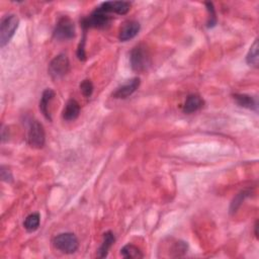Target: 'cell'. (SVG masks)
Listing matches in <instances>:
<instances>
[{
    "mask_svg": "<svg viewBox=\"0 0 259 259\" xmlns=\"http://www.w3.org/2000/svg\"><path fill=\"white\" fill-rule=\"evenodd\" d=\"M131 67L135 72H144L151 64V59L148 50L144 45H138L131 51L130 54Z\"/></svg>",
    "mask_w": 259,
    "mask_h": 259,
    "instance_id": "cell-1",
    "label": "cell"
},
{
    "mask_svg": "<svg viewBox=\"0 0 259 259\" xmlns=\"http://www.w3.org/2000/svg\"><path fill=\"white\" fill-rule=\"evenodd\" d=\"M19 25V19L15 14H6L0 23V47H5L14 36Z\"/></svg>",
    "mask_w": 259,
    "mask_h": 259,
    "instance_id": "cell-2",
    "label": "cell"
},
{
    "mask_svg": "<svg viewBox=\"0 0 259 259\" xmlns=\"http://www.w3.org/2000/svg\"><path fill=\"white\" fill-rule=\"evenodd\" d=\"M54 247L60 252L65 254L75 253L79 247L78 238L73 233H61L54 237Z\"/></svg>",
    "mask_w": 259,
    "mask_h": 259,
    "instance_id": "cell-3",
    "label": "cell"
},
{
    "mask_svg": "<svg viewBox=\"0 0 259 259\" xmlns=\"http://www.w3.org/2000/svg\"><path fill=\"white\" fill-rule=\"evenodd\" d=\"M111 15L97 7L90 15L82 18L81 27L83 28L84 32L87 29H104L107 28L111 24Z\"/></svg>",
    "mask_w": 259,
    "mask_h": 259,
    "instance_id": "cell-4",
    "label": "cell"
},
{
    "mask_svg": "<svg viewBox=\"0 0 259 259\" xmlns=\"http://www.w3.org/2000/svg\"><path fill=\"white\" fill-rule=\"evenodd\" d=\"M70 69V62L66 54H59L49 64L48 72L53 80H58L64 77Z\"/></svg>",
    "mask_w": 259,
    "mask_h": 259,
    "instance_id": "cell-5",
    "label": "cell"
},
{
    "mask_svg": "<svg viewBox=\"0 0 259 259\" xmlns=\"http://www.w3.org/2000/svg\"><path fill=\"white\" fill-rule=\"evenodd\" d=\"M28 143L32 148L41 149L46 143V133L43 125L37 119L32 121L28 131Z\"/></svg>",
    "mask_w": 259,
    "mask_h": 259,
    "instance_id": "cell-6",
    "label": "cell"
},
{
    "mask_svg": "<svg viewBox=\"0 0 259 259\" xmlns=\"http://www.w3.org/2000/svg\"><path fill=\"white\" fill-rule=\"evenodd\" d=\"M54 37L59 41H67L75 37V26L68 16L59 18L54 30Z\"/></svg>",
    "mask_w": 259,
    "mask_h": 259,
    "instance_id": "cell-7",
    "label": "cell"
},
{
    "mask_svg": "<svg viewBox=\"0 0 259 259\" xmlns=\"http://www.w3.org/2000/svg\"><path fill=\"white\" fill-rule=\"evenodd\" d=\"M141 84V79L139 77H134L130 80H128L126 83L123 85L118 86L113 92H112V97L117 98V99H126L129 96H131L136 90L139 88Z\"/></svg>",
    "mask_w": 259,
    "mask_h": 259,
    "instance_id": "cell-8",
    "label": "cell"
},
{
    "mask_svg": "<svg viewBox=\"0 0 259 259\" xmlns=\"http://www.w3.org/2000/svg\"><path fill=\"white\" fill-rule=\"evenodd\" d=\"M98 8L106 13H115L119 15L127 14L131 9V3L127 1H106L103 2Z\"/></svg>",
    "mask_w": 259,
    "mask_h": 259,
    "instance_id": "cell-9",
    "label": "cell"
},
{
    "mask_svg": "<svg viewBox=\"0 0 259 259\" xmlns=\"http://www.w3.org/2000/svg\"><path fill=\"white\" fill-rule=\"evenodd\" d=\"M141 26L136 21H130L124 24L118 34V39L121 42H128L133 39L140 32Z\"/></svg>",
    "mask_w": 259,
    "mask_h": 259,
    "instance_id": "cell-10",
    "label": "cell"
},
{
    "mask_svg": "<svg viewBox=\"0 0 259 259\" xmlns=\"http://www.w3.org/2000/svg\"><path fill=\"white\" fill-rule=\"evenodd\" d=\"M205 105L204 99L201 95L192 93L186 97V101L184 106V112L185 113H192L197 111H200Z\"/></svg>",
    "mask_w": 259,
    "mask_h": 259,
    "instance_id": "cell-11",
    "label": "cell"
},
{
    "mask_svg": "<svg viewBox=\"0 0 259 259\" xmlns=\"http://www.w3.org/2000/svg\"><path fill=\"white\" fill-rule=\"evenodd\" d=\"M54 97H55V91L53 89L48 88L43 92L41 101H39V111H42L43 115L50 122L52 121V117H51V113L49 111V106L54 99Z\"/></svg>",
    "mask_w": 259,
    "mask_h": 259,
    "instance_id": "cell-12",
    "label": "cell"
},
{
    "mask_svg": "<svg viewBox=\"0 0 259 259\" xmlns=\"http://www.w3.org/2000/svg\"><path fill=\"white\" fill-rule=\"evenodd\" d=\"M79 113H80V106L75 101V99H70V101L67 102L63 112L62 116L67 122H72L75 121V119L79 116Z\"/></svg>",
    "mask_w": 259,
    "mask_h": 259,
    "instance_id": "cell-13",
    "label": "cell"
},
{
    "mask_svg": "<svg viewBox=\"0 0 259 259\" xmlns=\"http://www.w3.org/2000/svg\"><path fill=\"white\" fill-rule=\"evenodd\" d=\"M233 98L239 107H242L252 111H257V103L254 97L247 94L235 93L233 94Z\"/></svg>",
    "mask_w": 259,
    "mask_h": 259,
    "instance_id": "cell-14",
    "label": "cell"
},
{
    "mask_svg": "<svg viewBox=\"0 0 259 259\" xmlns=\"http://www.w3.org/2000/svg\"><path fill=\"white\" fill-rule=\"evenodd\" d=\"M115 241V237L113 235L112 232L108 231L104 234V239H103V243L101 245V247L98 248L97 250V256L99 258H105L108 256L109 251L111 249V247L114 244Z\"/></svg>",
    "mask_w": 259,
    "mask_h": 259,
    "instance_id": "cell-15",
    "label": "cell"
},
{
    "mask_svg": "<svg viewBox=\"0 0 259 259\" xmlns=\"http://www.w3.org/2000/svg\"><path fill=\"white\" fill-rule=\"evenodd\" d=\"M121 255L126 259H139L143 258L144 255L142 251L139 249L137 246L133 244H127L121 249Z\"/></svg>",
    "mask_w": 259,
    "mask_h": 259,
    "instance_id": "cell-16",
    "label": "cell"
},
{
    "mask_svg": "<svg viewBox=\"0 0 259 259\" xmlns=\"http://www.w3.org/2000/svg\"><path fill=\"white\" fill-rule=\"evenodd\" d=\"M39 222H41V217H39V214L34 213V214L29 215L26 218V220L24 222V227L28 232L32 233L38 229Z\"/></svg>",
    "mask_w": 259,
    "mask_h": 259,
    "instance_id": "cell-17",
    "label": "cell"
},
{
    "mask_svg": "<svg viewBox=\"0 0 259 259\" xmlns=\"http://www.w3.org/2000/svg\"><path fill=\"white\" fill-rule=\"evenodd\" d=\"M258 41L255 39L254 43L251 45L248 54L246 56V62L249 66L258 68Z\"/></svg>",
    "mask_w": 259,
    "mask_h": 259,
    "instance_id": "cell-18",
    "label": "cell"
},
{
    "mask_svg": "<svg viewBox=\"0 0 259 259\" xmlns=\"http://www.w3.org/2000/svg\"><path fill=\"white\" fill-rule=\"evenodd\" d=\"M250 191L249 190H243L240 193H238L235 197L233 202L231 203V207H230V213L234 214L237 212V210L240 208V206L242 205V203L245 201V198L248 197L250 195Z\"/></svg>",
    "mask_w": 259,
    "mask_h": 259,
    "instance_id": "cell-19",
    "label": "cell"
},
{
    "mask_svg": "<svg viewBox=\"0 0 259 259\" xmlns=\"http://www.w3.org/2000/svg\"><path fill=\"white\" fill-rule=\"evenodd\" d=\"M205 5L207 6L208 12H209V19H208V28L212 29L217 25V15H216V10L214 7V4L212 2H206Z\"/></svg>",
    "mask_w": 259,
    "mask_h": 259,
    "instance_id": "cell-20",
    "label": "cell"
},
{
    "mask_svg": "<svg viewBox=\"0 0 259 259\" xmlns=\"http://www.w3.org/2000/svg\"><path fill=\"white\" fill-rule=\"evenodd\" d=\"M80 91L84 97H90L93 93V84L88 79H85L80 83Z\"/></svg>",
    "mask_w": 259,
    "mask_h": 259,
    "instance_id": "cell-21",
    "label": "cell"
},
{
    "mask_svg": "<svg viewBox=\"0 0 259 259\" xmlns=\"http://www.w3.org/2000/svg\"><path fill=\"white\" fill-rule=\"evenodd\" d=\"M84 45H85V37L82 38L81 43L79 44L78 50H77V57L79 60H81V61H84L86 54H85V49H84Z\"/></svg>",
    "mask_w": 259,
    "mask_h": 259,
    "instance_id": "cell-22",
    "label": "cell"
},
{
    "mask_svg": "<svg viewBox=\"0 0 259 259\" xmlns=\"http://www.w3.org/2000/svg\"><path fill=\"white\" fill-rule=\"evenodd\" d=\"M1 178L3 182H6V183L12 182V174L10 170H8V168L5 166H1Z\"/></svg>",
    "mask_w": 259,
    "mask_h": 259,
    "instance_id": "cell-23",
    "label": "cell"
},
{
    "mask_svg": "<svg viewBox=\"0 0 259 259\" xmlns=\"http://www.w3.org/2000/svg\"><path fill=\"white\" fill-rule=\"evenodd\" d=\"M254 228H255V237L258 238V232H257V230H258V221H256Z\"/></svg>",
    "mask_w": 259,
    "mask_h": 259,
    "instance_id": "cell-24",
    "label": "cell"
}]
</instances>
